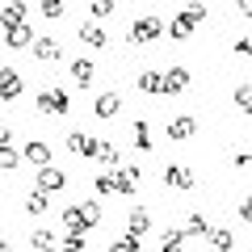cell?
Wrapping results in <instances>:
<instances>
[{
    "mask_svg": "<svg viewBox=\"0 0 252 252\" xmlns=\"http://www.w3.org/2000/svg\"><path fill=\"white\" fill-rule=\"evenodd\" d=\"M101 223H105V215H101L97 202H80V206H67V210H63V227H67V231L89 235V231H97Z\"/></svg>",
    "mask_w": 252,
    "mask_h": 252,
    "instance_id": "cell-1",
    "label": "cell"
},
{
    "mask_svg": "<svg viewBox=\"0 0 252 252\" xmlns=\"http://www.w3.org/2000/svg\"><path fill=\"white\" fill-rule=\"evenodd\" d=\"M202 21H206V9H202V4H185V9L168 21V38L172 42H185V38H193V30H198Z\"/></svg>",
    "mask_w": 252,
    "mask_h": 252,
    "instance_id": "cell-2",
    "label": "cell"
},
{
    "mask_svg": "<svg viewBox=\"0 0 252 252\" xmlns=\"http://www.w3.org/2000/svg\"><path fill=\"white\" fill-rule=\"evenodd\" d=\"M38 109H42L46 118H67V109H72V97H67V89H63V84H51V89L38 93Z\"/></svg>",
    "mask_w": 252,
    "mask_h": 252,
    "instance_id": "cell-3",
    "label": "cell"
},
{
    "mask_svg": "<svg viewBox=\"0 0 252 252\" xmlns=\"http://www.w3.org/2000/svg\"><path fill=\"white\" fill-rule=\"evenodd\" d=\"M160 34H164V21L160 17H135V21H130V30H126V42H130V46H143V42H156Z\"/></svg>",
    "mask_w": 252,
    "mask_h": 252,
    "instance_id": "cell-4",
    "label": "cell"
},
{
    "mask_svg": "<svg viewBox=\"0 0 252 252\" xmlns=\"http://www.w3.org/2000/svg\"><path fill=\"white\" fill-rule=\"evenodd\" d=\"M34 189H42V193H59V189H67V172L55 168V164H42L34 177Z\"/></svg>",
    "mask_w": 252,
    "mask_h": 252,
    "instance_id": "cell-5",
    "label": "cell"
},
{
    "mask_svg": "<svg viewBox=\"0 0 252 252\" xmlns=\"http://www.w3.org/2000/svg\"><path fill=\"white\" fill-rule=\"evenodd\" d=\"M164 130H168L172 143H189V139L198 135V118H193V114H177V118H168Z\"/></svg>",
    "mask_w": 252,
    "mask_h": 252,
    "instance_id": "cell-6",
    "label": "cell"
},
{
    "mask_svg": "<svg viewBox=\"0 0 252 252\" xmlns=\"http://www.w3.org/2000/svg\"><path fill=\"white\" fill-rule=\"evenodd\" d=\"M139 181H143V168H139V164H122V168L114 172V193H126V198H130L139 189Z\"/></svg>",
    "mask_w": 252,
    "mask_h": 252,
    "instance_id": "cell-7",
    "label": "cell"
},
{
    "mask_svg": "<svg viewBox=\"0 0 252 252\" xmlns=\"http://www.w3.org/2000/svg\"><path fill=\"white\" fill-rule=\"evenodd\" d=\"M21 93H26L21 72H13V67H0V101H17Z\"/></svg>",
    "mask_w": 252,
    "mask_h": 252,
    "instance_id": "cell-8",
    "label": "cell"
},
{
    "mask_svg": "<svg viewBox=\"0 0 252 252\" xmlns=\"http://www.w3.org/2000/svg\"><path fill=\"white\" fill-rule=\"evenodd\" d=\"M80 42L93 46V51H105V46H109V34H105L101 21H80Z\"/></svg>",
    "mask_w": 252,
    "mask_h": 252,
    "instance_id": "cell-9",
    "label": "cell"
},
{
    "mask_svg": "<svg viewBox=\"0 0 252 252\" xmlns=\"http://www.w3.org/2000/svg\"><path fill=\"white\" fill-rule=\"evenodd\" d=\"M164 185L193 189V185H198V177H193V168H185V164H168V168H164Z\"/></svg>",
    "mask_w": 252,
    "mask_h": 252,
    "instance_id": "cell-10",
    "label": "cell"
},
{
    "mask_svg": "<svg viewBox=\"0 0 252 252\" xmlns=\"http://www.w3.org/2000/svg\"><path fill=\"white\" fill-rule=\"evenodd\" d=\"M72 80L80 84V89H89V84L97 80V63L84 59V55H80V59H72Z\"/></svg>",
    "mask_w": 252,
    "mask_h": 252,
    "instance_id": "cell-11",
    "label": "cell"
},
{
    "mask_svg": "<svg viewBox=\"0 0 252 252\" xmlns=\"http://www.w3.org/2000/svg\"><path fill=\"white\" fill-rule=\"evenodd\" d=\"M30 42H34V30H30L26 21L4 30V46H9V51H21V46H30Z\"/></svg>",
    "mask_w": 252,
    "mask_h": 252,
    "instance_id": "cell-12",
    "label": "cell"
},
{
    "mask_svg": "<svg viewBox=\"0 0 252 252\" xmlns=\"http://www.w3.org/2000/svg\"><path fill=\"white\" fill-rule=\"evenodd\" d=\"M185 89H189V67H168V72H164V93L177 97V93H185Z\"/></svg>",
    "mask_w": 252,
    "mask_h": 252,
    "instance_id": "cell-13",
    "label": "cell"
},
{
    "mask_svg": "<svg viewBox=\"0 0 252 252\" xmlns=\"http://www.w3.org/2000/svg\"><path fill=\"white\" fill-rule=\"evenodd\" d=\"M34 59H42V63H59V55H63V46L55 42V38H34Z\"/></svg>",
    "mask_w": 252,
    "mask_h": 252,
    "instance_id": "cell-14",
    "label": "cell"
},
{
    "mask_svg": "<svg viewBox=\"0 0 252 252\" xmlns=\"http://www.w3.org/2000/svg\"><path fill=\"white\" fill-rule=\"evenodd\" d=\"M21 160H30V164H38V168H42V164H51V147H46L42 139H30V143L21 147Z\"/></svg>",
    "mask_w": 252,
    "mask_h": 252,
    "instance_id": "cell-15",
    "label": "cell"
},
{
    "mask_svg": "<svg viewBox=\"0 0 252 252\" xmlns=\"http://www.w3.org/2000/svg\"><path fill=\"white\" fill-rule=\"evenodd\" d=\"M67 147H72L76 156H84V160H93V152H97V139L84 135V130H72V135H67Z\"/></svg>",
    "mask_w": 252,
    "mask_h": 252,
    "instance_id": "cell-16",
    "label": "cell"
},
{
    "mask_svg": "<svg viewBox=\"0 0 252 252\" xmlns=\"http://www.w3.org/2000/svg\"><path fill=\"white\" fill-rule=\"evenodd\" d=\"M118 109H122V97H118V93H101V97L93 101V114L97 118H118Z\"/></svg>",
    "mask_w": 252,
    "mask_h": 252,
    "instance_id": "cell-17",
    "label": "cell"
},
{
    "mask_svg": "<svg viewBox=\"0 0 252 252\" xmlns=\"http://www.w3.org/2000/svg\"><path fill=\"white\" fill-rule=\"evenodd\" d=\"M26 0H9V4H4V9H0V26L9 30V26H21V21H26Z\"/></svg>",
    "mask_w": 252,
    "mask_h": 252,
    "instance_id": "cell-18",
    "label": "cell"
},
{
    "mask_svg": "<svg viewBox=\"0 0 252 252\" xmlns=\"http://www.w3.org/2000/svg\"><path fill=\"white\" fill-rule=\"evenodd\" d=\"M185 240H189V235L181 231V227H164V231H160V252H181Z\"/></svg>",
    "mask_w": 252,
    "mask_h": 252,
    "instance_id": "cell-19",
    "label": "cell"
},
{
    "mask_svg": "<svg viewBox=\"0 0 252 252\" xmlns=\"http://www.w3.org/2000/svg\"><path fill=\"white\" fill-rule=\"evenodd\" d=\"M30 248H34V252H55V248H59V240H55V231L38 227V231H30Z\"/></svg>",
    "mask_w": 252,
    "mask_h": 252,
    "instance_id": "cell-20",
    "label": "cell"
},
{
    "mask_svg": "<svg viewBox=\"0 0 252 252\" xmlns=\"http://www.w3.org/2000/svg\"><path fill=\"white\" fill-rule=\"evenodd\" d=\"M135 84H139V93H147V97H160L164 93V72H143Z\"/></svg>",
    "mask_w": 252,
    "mask_h": 252,
    "instance_id": "cell-21",
    "label": "cell"
},
{
    "mask_svg": "<svg viewBox=\"0 0 252 252\" xmlns=\"http://www.w3.org/2000/svg\"><path fill=\"white\" fill-rule=\"evenodd\" d=\"M46 210H51V193L30 189V193H26V215H46Z\"/></svg>",
    "mask_w": 252,
    "mask_h": 252,
    "instance_id": "cell-22",
    "label": "cell"
},
{
    "mask_svg": "<svg viewBox=\"0 0 252 252\" xmlns=\"http://www.w3.org/2000/svg\"><path fill=\"white\" fill-rule=\"evenodd\" d=\"M130 139H135L139 152H152V130H147V118H135V126H130Z\"/></svg>",
    "mask_w": 252,
    "mask_h": 252,
    "instance_id": "cell-23",
    "label": "cell"
},
{
    "mask_svg": "<svg viewBox=\"0 0 252 252\" xmlns=\"http://www.w3.org/2000/svg\"><path fill=\"white\" fill-rule=\"evenodd\" d=\"M147 227H152V215L147 210H130L126 215V231L130 235H147Z\"/></svg>",
    "mask_w": 252,
    "mask_h": 252,
    "instance_id": "cell-24",
    "label": "cell"
},
{
    "mask_svg": "<svg viewBox=\"0 0 252 252\" xmlns=\"http://www.w3.org/2000/svg\"><path fill=\"white\" fill-rule=\"evenodd\" d=\"M206 240L215 244L219 252H231V248H235V235H231V231H223V227H206Z\"/></svg>",
    "mask_w": 252,
    "mask_h": 252,
    "instance_id": "cell-25",
    "label": "cell"
},
{
    "mask_svg": "<svg viewBox=\"0 0 252 252\" xmlns=\"http://www.w3.org/2000/svg\"><path fill=\"white\" fill-rule=\"evenodd\" d=\"M38 9H42V17H51V21L67 17V4H63V0H38Z\"/></svg>",
    "mask_w": 252,
    "mask_h": 252,
    "instance_id": "cell-26",
    "label": "cell"
},
{
    "mask_svg": "<svg viewBox=\"0 0 252 252\" xmlns=\"http://www.w3.org/2000/svg\"><path fill=\"white\" fill-rule=\"evenodd\" d=\"M109 252H143V235H130V231H126V235H122V240H118Z\"/></svg>",
    "mask_w": 252,
    "mask_h": 252,
    "instance_id": "cell-27",
    "label": "cell"
},
{
    "mask_svg": "<svg viewBox=\"0 0 252 252\" xmlns=\"http://www.w3.org/2000/svg\"><path fill=\"white\" fill-rule=\"evenodd\" d=\"M93 160H101V164H109V168H118V147H114V143H97Z\"/></svg>",
    "mask_w": 252,
    "mask_h": 252,
    "instance_id": "cell-28",
    "label": "cell"
},
{
    "mask_svg": "<svg viewBox=\"0 0 252 252\" xmlns=\"http://www.w3.org/2000/svg\"><path fill=\"white\" fill-rule=\"evenodd\" d=\"M21 164V152H13V143H0V168L9 172V168H17Z\"/></svg>",
    "mask_w": 252,
    "mask_h": 252,
    "instance_id": "cell-29",
    "label": "cell"
},
{
    "mask_svg": "<svg viewBox=\"0 0 252 252\" xmlns=\"http://www.w3.org/2000/svg\"><path fill=\"white\" fill-rule=\"evenodd\" d=\"M84 248H89V244H84V235H80V231H67V240H63L55 252H84Z\"/></svg>",
    "mask_w": 252,
    "mask_h": 252,
    "instance_id": "cell-30",
    "label": "cell"
},
{
    "mask_svg": "<svg viewBox=\"0 0 252 252\" xmlns=\"http://www.w3.org/2000/svg\"><path fill=\"white\" fill-rule=\"evenodd\" d=\"M206 227H210V223H206L202 215H189V223L181 227V231H185V235H206Z\"/></svg>",
    "mask_w": 252,
    "mask_h": 252,
    "instance_id": "cell-31",
    "label": "cell"
},
{
    "mask_svg": "<svg viewBox=\"0 0 252 252\" xmlns=\"http://www.w3.org/2000/svg\"><path fill=\"white\" fill-rule=\"evenodd\" d=\"M93 189H97L101 198H105V193H114V177H109V172H97V181H93Z\"/></svg>",
    "mask_w": 252,
    "mask_h": 252,
    "instance_id": "cell-32",
    "label": "cell"
},
{
    "mask_svg": "<svg viewBox=\"0 0 252 252\" xmlns=\"http://www.w3.org/2000/svg\"><path fill=\"white\" fill-rule=\"evenodd\" d=\"M114 4H118V0H93V17H109V13H114Z\"/></svg>",
    "mask_w": 252,
    "mask_h": 252,
    "instance_id": "cell-33",
    "label": "cell"
},
{
    "mask_svg": "<svg viewBox=\"0 0 252 252\" xmlns=\"http://www.w3.org/2000/svg\"><path fill=\"white\" fill-rule=\"evenodd\" d=\"M235 101H240V109H244V114L252 109V93H248V84H240V89H235Z\"/></svg>",
    "mask_w": 252,
    "mask_h": 252,
    "instance_id": "cell-34",
    "label": "cell"
},
{
    "mask_svg": "<svg viewBox=\"0 0 252 252\" xmlns=\"http://www.w3.org/2000/svg\"><path fill=\"white\" fill-rule=\"evenodd\" d=\"M248 51H252V42H248V38H240V42H235V55H240V59H248Z\"/></svg>",
    "mask_w": 252,
    "mask_h": 252,
    "instance_id": "cell-35",
    "label": "cell"
},
{
    "mask_svg": "<svg viewBox=\"0 0 252 252\" xmlns=\"http://www.w3.org/2000/svg\"><path fill=\"white\" fill-rule=\"evenodd\" d=\"M240 13L248 17V13H252V0H240Z\"/></svg>",
    "mask_w": 252,
    "mask_h": 252,
    "instance_id": "cell-36",
    "label": "cell"
},
{
    "mask_svg": "<svg viewBox=\"0 0 252 252\" xmlns=\"http://www.w3.org/2000/svg\"><path fill=\"white\" fill-rule=\"evenodd\" d=\"M0 143H9V126H0Z\"/></svg>",
    "mask_w": 252,
    "mask_h": 252,
    "instance_id": "cell-37",
    "label": "cell"
},
{
    "mask_svg": "<svg viewBox=\"0 0 252 252\" xmlns=\"http://www.w3.org/2000/svg\"><path fill=\"white\" fill-rule=\"evenodd\" d=\"M0 252H9V244H4V240H0Z\"/></svg>",
    "mask_w": 252,
    "mask_h": 252,
    "instance_id": "cell-38",
    "label": "cell"
}]
</instances>
